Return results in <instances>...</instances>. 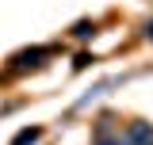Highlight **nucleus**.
Masks as SVG:
<instances>
[{"instance_id":"1","label":"nucleus","mask_w":153,"mask_h":145,"mask_svg":"<svg viewBox=\"0 0 153 145\" xmlns=\"http://www.w3.org/2000/svg\"><path fill=\"white\" fill-rule=\"evenodd\" d=\"M31 141H38V130H23V134H19L12 145H31Z\"/></svg>"},{"instance_id":"2","label":"nucleus","mask_w":153,"mask_h":145,"mask_svg":"<svg viewBox=\"0 0 153 145\" xmlns=\"http://www.w3.org/2000/svg\"><path fill=\"white\" fill-rule=\"evenodd\" d=\"M149 38H153V23H149Z\"/></svg>"}]
</instances>
